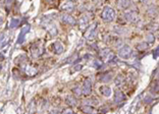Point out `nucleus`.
Returning a JSON list of instances; mask_svg holds the SVG:
<instances>
[{
  "label": "nucleus",
  "instance_id": "b1692460",
  "mask_svg": "<svg viewBox=\"0 0 159 114\" xmlns=\"http://www.w3.org/2000/svg\"><path fill=\"white\" fill-rule=\"evenodd\" d=\"M66 1H75V0H66Z\"/></svg>",
  "mask_w": 159,
  "mask_h": 114
},
{
  "label": "nucleus",
  "instance_id": "2eb2a0df",
  "mask_svg": "<svg viewBox=\"0 0 159 114\" xmlns=\"http://www.w3.org/2000/svg\"><path fill=\"white\" fill-rule=\"evenodd\" d=\"M66 103H67L68 106L73 107L78 104V100L75 96H67L66 97Z\"/></svg>",
  "mask_w": 159,
  "mask_h": 114
},
{
  "label": "nucleus",
  "instance_id": "5701e85b",
  "mask_svg": "<svg viewBox=\"0 0 159 114\" xmlns=\"http://www.w3.org/2000/svg\"><path fill=\"white\" fill-rule=\"evenodd\" d=\"M135 2H138V3H147L148 0H134Z\"/></svg>",
  "mask_w": 159,
  "mask_h": 114
},
{
  "label": "nucleus",
  "instance_id": "9d476101",
  "mask_svg": "<svg viewBox=\"0 0 159 114\" xmlns=\"http://www.w3.org/2000/svg\"><path fill=\"white\" fill-rule=\"evenodd\" d=\"M113 31H114V33L116 35H119V36L127 35V33H129V30L123 27V26H115V27L113 28Z\"/></svg>",
  "mask_w": 159,
  "mask_h": 114
},
{
  "label": "nucleus",
  "instance_id": "ddd939ff",
  "mask_svg": "<svg viewBox=\"0 0 159 114\" xmlns=\"http://www.w3.org/2000/svg\"><path fill=\"white\" fill-rule=\"evenodd\" d=\"M136 49L140 52H144L147 51L149 49V43L148 42H141L136 46Z\"/></svg>",
  "mask_w": 159,
  "mask_h": 114
},
{
  "label": "nucleus",
  "instance_id": "423d86ee",
  "mask_svg": "<svg viewBox=\"0 0 159 114\" xmlns=\"http://www.w3.org/2000/svg\"><path fill=\"white\" fill-rule=\"evenodd\" d=\"M75 1H66L62 4V6H61V9H62L63 11H65L66 13L73 12V11L75 10Z\"/></svg>",
  "mask_w": 159,
  "mask_h": 114
},
{
  "label": "nucleus",
  "instance_id": "4be33fe9",
  "mask_svg": "<svg viewBox=\"0 0 159 114\" xmlns=\"http://www.w3.org/2000/svg\"><path fill=\"white\" fill-rule=\"evenodd\" d=\"M62 114H75V112L72 110V108H66L62 111Z\"/></svg>",
  "mask_w": 159,
  "mask_h": 114
},
{
  "label": "nucleus",
  "instance_id": "dca6fc26",
  "mask_svg": "<svg viewBox=\"0 0 159 114\" xmlns=\"http://www.w3.org/2000/svg\"><path fill=\"white\" fill-rule=\"evenodd\" d=\"M82 111L85 114H94L95 113L94 106H90V105H84L82 107Z\"/></svg>",
  "mask_w": 159,
  "mask_h": 114
},
{
  "label": "nucleus",
  "instance_id": "4468645a",
  "mask_svg": "<svg viewBox=\"0 0 159 114\" xmlns=\"http://www.w3.org/2000/svg\"><path fill=\"white\" fill-rule=\"evenodd\" d=\"M83 103H84V105L96 106L97 104L99 103V102H98V100L95 98V97H92V98H88L86 100H84V101H83Z\"/></svg>",
  "mask_w": 159,
  "mask_h": 114
},
{
  "label": "nucleus",
  "instance_id": "a211bd4d",
  "mask_svg": "<svg viewBox=\"0 0 159 114\" xmlns=\"http://www.w3.org/2000/svg\"><path fill=\"white\" fill-rule=\"evenodd\" d=\"M88 23H89V20H88V18L86 15H83L82 18L79 20V25L81 28H85L88 27Z\"/></svg>",
  "mask_w": 159,
  "mask_h": 114
},
{
  "label": "nucleus",
  "instance_id": "9b49d317",
  "mask_svg": "<svg viewBox=\"0 0 159 114\" xmlns=\"http://www.w3.org/2000/svg\"><path fill=\"white\" fill-rule=\"evenodd\" d=\"M99 92H100L101 95H103L104 97H109L111 95V88L109 87V86H106V85H103L101 86L100 88H99Z\"/></svg>",
  "mask_w": 159,
  "mask_h": 114
},
{
  "label": "nucleus",
  "instance_id": "1a4fd4ad",
  "mask_svg": "<svg viewBox=\"0 0 159 114\" xmlns=\"http://www.w3.org/2000/svg\"><path fill=\"white\" fill-rule=\"evenodd\" d=\"M147 14H148L150 18H155L158 14V7L155 4H150L147 8Z\"/></svg>",
  "mask_w": 159,
  "mask_h": 114
},
{
  "label": "nucleus",
  "instance_id": "6ab92c4d",
  "mask_svg": "<svg viewBox=\"0 0 159 114\" xmlns=\"http://www.w3.org/2000/svg\"><path fill=\"white\" fill-rule=\"evenodd\" d=\"M73 94H75V97L82 96L83 95V87H81V86H79V85L75 86V87L73 89Z\"/></svg>",
  "mask_w": 159,
  "mask_h": 114
},
{
  "label": "nucleus",
  "instance_id": "39448f33",
  "mask_svg": "<svg viewBox=\"0 0 159 114\" xmlns=\"http://www.w3.org/2000/svg\"><path fill=\"white\" fill-rule=\"evenodd\" d=\"M115 4L118 9L127 10L130 7V5H132V0H116Z\"/></svg>",
  "mask_w": 159,
  "mask_h": 114
},
{
  "label": "nucleus",
  "instance_id": "7ed1b4c3",
  "mask_svg": "<svg viewBox=\"0 0 159 114\" xmlns=\"http://www.w3.org/2000/svg\"><path fill=\"white\" fill-rule=\"evenodd\" d=\"M133 54V49L129 45H122L117 51V55L122 59H129L130 58Z\"/></svg>",
  "mask_w": 159,
  "mask_h": 114
},
{
  "label": "nucleus",
  "instance_id": "412c9836",
  "mask_svg": "<svg viewBox=\"0 0 159 114\" xmlns=\"http://www.w3.org/2000/svg\"><path fill=\"white\" fill-rule=\"evenodd\" d=\"M146 39H147V42H148V43H153L154 41H155V37H154V35L152 34V33L147 34Z\"/></svg>",
  "mask_w": 159,
  "mask_h": 114
},
{
  "label": "nucleus",
  "instance_id": "f257e3e1",
  "mask_svg": "<svg viewBox=\"0 0 159 114\" xmlns=\"http://www.w3.org/2000/svg\"><path fill=\"white\" fill-rule=\"evenodd\" d=\"M100 18L105 23H111L116 18V12L111 6H105L100 14Z\"/></svg>",
  "mask_w": 159,
  "mask_h": 114
},
{
  "label": "nucleus",
  "instance_id": "0eeeda50",
  "mask_svg": "<svg viewBox=\"0 0 159 114\" xmlns=\"http://www.w3.org/2000/svg\"><path fill=\"white\" fill-rule=\"evenodd\" d=\"M92 92V82L90 78L85 80L84 85H83V95L85 96H89Z\"/></svg>",
  "mask_w": 159,
  "mask_h": 114
},
{
  "label": "nucleus",
  "instance_id": "f3484780",
  "mask_svg": "<svg viewBox=\"0 0 159 114\" xmlns=\"http://www.w3.org/2000/svg\"><path fill=\"white\" fill-rule=\"evenodd\" d=\"M114 101L116 102V103H120V102H122L123 100H125V95H123L122 92L120 91H116L115 92V95H114Z\"/></svg>",
  "mask_w": 159,
  "mask_h": 114
},
{
  "label": "nucleus",
  "instance_id": "f03ea898",
  "mask_svg": "<svg viewBox=\"0 0 159 114\" xmlns=\"http://www.w3.org/2000/svg\"><path fill=\"white\" fill-rule=\"evenodd\" d=\"M123 18L130 23H136L139 20V12L137 10L134 9H129V10H125L123 12Z\"/></svg>",
  "mask_w": 159,
  "mask_h": 114
},
{
  "label": "nucleus",
  "instance_id": "f8f14e48",
  "mask_svg": "<svg viewBox=\"0 0 159 114\" xmlns=\"http://www.w3.org/2000/svg\"><path fill=\"white\" fill-rule=\"evenodd\" d=\"M63 45L60 42H54L52 45V50L55 54H61L63 52Z\"/></svg>",
  "mask_w": 159,
  "mask_h": 114
},
{
  "label": "nucleus",
  "instance_id": "6e6552de",
  "mask_svg": "<svg viewBox=\"0 0 159 114\" xmlns=\"http://www.w3.org/2000/svg\"><path fill=\"white\" fill-rule=\"evenodd\" d=\"M61 20L66 25H70V26H75V20L73 18L72 15H70L68 13H63L62 15H61Z\"/></svg>",
  "mask_w": 159,
  "mask_h": 114
},
{
  "label": "nucleus",
  "instance_id": "20e7f679",
  "mask_svg": "<svg viewBox=\"0 0 159 114\" xmlns=\"http://www.w3.org/2000/svg\"><path fill=\"white\" fill-rule=\"evenodd\" d=\"M31 52H32V56L34 58H38L42 53H43V46L40 42H37L36 44H34V46L31 49Z\"/></svg>",
  "mask_w": 159,
  "mask_h": 114
},
{
  "label": "nucleus",
  "instance_id": "aec40b11",
  "mask_svg": "<svg viewBox=\"0 0 159 114\" xmlns=\"http://www.w3.org/2000/svg\"><path fill=\"white\" fill-rule=\"evenodd\" d=\"M123 82H125V78H123L122 75H117L114 80V83H115L116 86H120Z\"/></svg>",
  "mask_w": 159,
  "mask_h": 114
}]
</instances>
